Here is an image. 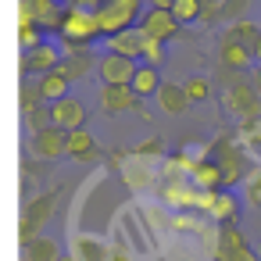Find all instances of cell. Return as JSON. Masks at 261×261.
Returning <instances> with one entry per match:
<instances>
[{
  "instance_id": "cell-1",
  "label": "cell",
  "mask_w": 261,
  "mask_h": 261,
  "mask_svg": "<svg viewBox=\"0 0 261 261\" xmlns=\"http://www.w3.org/2000/svg\"><path fill=\"white\" fill-rule=\"evenodd\" d=\"M68 8V4H65ZM61 43L65 50H90L93 40H100V25H97V15L90 11H79V8H68L65 11V22H61Z\"/></svg>"
},
{
  "instance_id": "cell-2",
  "label": "cell",
  "mask_w": 261,
  "mask_h": 261,
  "mask_svg": "<svg viewBox=\"0 0 261 261\" xmlns=\"http://www.w3.org/2000/svg\"><path fill=\"white\" fill-rule=\"evenodd\" d=\"M222 108L232 111V115H240L243 122H254V118L261 115V93L254 90V79H247V75L240 72V75L232 79V86L225 90Z\"/></svg>"
},
{
  "instance_id": "cell-3",
  "label": "cell",
  "mask_w": 261,
  "mask_h": 261,
  "mask_svg": "<svg viewBox=\"0 0 261 261\" xmlns=\"http://www.w3.org/2000/svg\"><path fill=\"white\" fill-rule=\"evenodd\" d=\"M215 161H218V168H222V186H225V190L247 179V158L240 154V147L229 143V136H222V140L215 143Z\"/></svg>"
},
{
  "instance_id": "cell-4",
  "label": "cell",
  "mask_w": 261,
  "mask_h": 261,
  "mask_svg": "<svg viewBox=\"0 0 261 261\" xmlns=\"http://www.w3.org/2000/svg\"><path fill=\"white\" fill-rule=\"evenodd\" d=\"M197 207H204V211L215 218V225H229V222H236V215H240V200H236L229 190H211V193H200Z\"/></svg>"
},
{
  "instance_id": "cell-5",
  "label": "cell",
  "mask_w": 261,
  "mask_h": 261,
  "mask_svg": "<svg viewBox=\"0 0 261 261\" xmlns=\"http://www.w3.org/2000/svg\"><path fill=\"white\" fill-rule=\"evenodd\" d=\"M136 61H129V58H118V54H104L100 58V65H97V75L104 79V86H133V79H136Z\"/></svg>"
},
{
  "instance_id": "cell-6",
  "label": "cell",
  "mask_w": 261,
  "mask_h": 261,
  "mask_svg": "<svg viewBox=\"0 0 261 261\" xmlns=\"http://www.w3.org/2000/svg\"><path fill=\"white\" fill-rule=\"evenodd\" d=\"M29 150H33V158L54 161V158L68 154V133H65V129H58V125L43 129V133H33V143H29Z\"/></svg>"
},
{
  "instance_id": "cell-7",
  "label": "cell",
  "mask_w": 261,
  "mask_h": 261,
  "mask_svg": "<svg viewBox=\"0 0 261 261\" xmlns=\"http://www.w3.org/2000/svg\"><path fill=\"white\" fill-rule=\"evenodd\" d=\"M61 61H65V54H58V47H50V43H43V47H36V50H25V54H22V68H25L29 75H36V79H43V75L58 72V68H61Z\"/></svg>"
},
{
  "instance_id": "cell-8",
  "label": "cell",
  "mask_w": 261,
  "mask_h": 261,
  "mask_svg": "<svg viewBox=\"0 0 261 261\" xmlns=\"http://www.w3.org/2000/svg\"><path fill=\"white\" fill-rule=\"evenodd\" d=\"M140 29H143V36H154V40H172V36H179V22H175V15L172 11H161V8H147V15L140 18Z\"/></svg>"
},
{
  "instance_id": "cell-9",
  "label": "cell",
  "mask_w": 261,
  "mask_h": 261,
  "mask_svg": "<svg viewBox=\"0 0 261 261\" xmlns=\"http://www.w3.org/2000/svg\"><path fill=\"white\" fill-rule=\"evenodd\" d=\"M54 111V125L65 129V133H75V129H86V104L79 97H65L58 104H50Z\"/></svg>"
},
{
  "instance_id": "cell-10",
  "label": "cell",
  "mask_w": 261,
  "mask_h": 261,
  "mask_svg": "<svg viewBox=\"0 0 261 261\" xmlns=\"http://www.w3.org/2000/svg\"><path fill=\"white\" fill-rule=\"evenodd\" d=\"M100 111H104V115L140 111V97L133 93V86H104V90H100Z\"/></svg>"
},
{
  "instance_id": "cell-11",
  "label": "cell",
  "mask_w": 261,
  "mask_h": 261,
  "mask_svg": "<svg viewBox=\"0 0 261 261\" xmlns=\"http://www.w3.org/2000/svg\"><path fill=\"white\" fill-rule=\"evenodd\" d=\"M143 29L136 25V29H125V33H118V36H111L108 40V54H118V58H129V61H136V58H143Z\"/></svg>"
},
{
  "instance_id": "cell-12",
  "label": "cell",
  "mask_w": 261,
  "mask_h": 261,
  "mask_svg": "<svg viewBox=\"0 0 261 261\" xmlns=\"http://www.w3.org/2000/svg\"><path fill=\"white\" fill-rule=\"evenodd\" d=\"M218 61L240 75V72H247V68H250V61H254V47L236 43V40H222V43H218Z\"/></svg>"
},
{
  "instance_id": "cell-13",
  "label": "cell",
  "mask_w": 261,
  "mask_h": 261,
  "mask_svg": "<svg viewBox=\"0 0 261 261\" xmlns=\"http://www.w3.org/2000/svg\"><path fill=\"white\" fill-rule=\"evenodd\" d=\"M97 25H100V36H104V40H111V36L125 33V29H133V18H129L118 4H111V0H108V4L97 11Z\"/></svg>"
},
{
  "instance_id": "cell-14",
  "label": "cell",
  "mask_w": 261,
  "mask_h": 261,
  "mask_svg": "<svg viewBox=\"0 0 261 261\" xmlns=\"http://www.w3.org/2000/svg\"><path fill=\"white\" fill-rule=\"evenodd\" d=\"M215 257L222 261V257H229V254H236V250H247V236H243V229L236 225V222H229V225H218V232H215Z\"/></svg>"
},
{
  "instance_id": "cell-15",
  "label": "cell",
  "mask_w": 261,
  "mask_h": 261,
  "mask_svg": "<svg viewBox=\"0 0 261 261\" xmlns=\"http://www.w3.org/2000/svg\"><path fill=\"white\" fill-rule=\"evenodd\" d=\"M97 58L90 50H65V61H61V72L68 75V83L75 79H90V72H97Z\"/></svg>"
},
{
  "instance_id": "cell-16",
  "label": "cell",
  "mask_w": 261,
  "mask_h": 261,
  "mask_svg": "<svg viewBox=\"0 0 261 261\" xmlns=\"http://www.w3.org/2000/svg\"><path fill=\"white\" fill-rule=\"evenodd\" d=\"M158 104H161L165 115H186V108H190L193 100H190L186 86H179V83H165V86L158 90Z\"/></svg>"
},
{
  "instance_id": "cell-17",
  "label": "cell",
  "mask_w": 261,
  "mask_h": 261,
  "mask_svg": "<svg viewBox=\"0 0 261 261\" xmlns=\"http://www.w3.org/2000/svg\"><path fill=\"white\" fill-rule=\"evenodd\" d=\"M68 158H75L83 165H93L100 158V147H97V140L86 129H75V133H68Z\"/></svg>"
},
{
  "instance_id": "cell-18",
  "label": "cell",
  "mask_w": 261,
  "mask_h": 261,
  "mask_svg": "<svg viewBox=\"0 0 261 261\" xmlns=\"http://www.w3.org/2000/svg\"><path fill=\"white\" fill-rule=\"evenodd\" d=\"M190 182H193L200 193L225 190V186H222V168H218V161H197V168L190 172Z\"/></svg>"
},
{
  "instance_id": "cell-19",
  "label": "cell",
  "mask_w": 261,
  "mask_h": 261,
  "mask_svg": "<svg viewBox=\"0 0 261 261\" xmlns=\"http://www.w3.org/2000/svg\"><path fill=\"white\" fill-rule=\"evenodd\" d=\"M75 261H108L111 247H104L97 236H72V250H68Z\"/></svg>"
},
{
  "instance_id": "cell-20",
  "label": "cell",
  "mask_w": 261,
  "mask_h": 261,
  "mask_svg": "<svg viewBox=\"0 0 261 261\" xmlns=\"http://www.w3.org/2000/svg\"><path fill=\"white\" fill-rule=\"evenodd\" d=\"M36 86H40V93H43L47 104H58V100H65V97H72V93H68V75H65L61 68L50 72V75H43V79H36Z\"/></svg>"
},
{
  "instance_id": "cell-21",
  "label": "cell",
  "mask_w": 261,
  "mask_h": 261,
  "mask_svg": "<svg viewBox=\"0 0 261 261\" xmlns=\"http://www.w3.org/2000/svg\"><path fill=\"white\" fill-rule=\"evenodd\" d=\"M58 193H61V186H58V190H47V193H40L36 200H29V207L22 211V218H29V222H36V225H43V222H47V218L54 215Z\"/></svg>"
},
{
  "instance_id": "cell-22",
  "label": "cell",
  "mask_w": 261,
  "mask_h": 261,
  "mask_svg": "<svg viewBox=\"0 0 261 261\" xmlns=\"http://www.w3.org/2000/svg\"><path fill=\"white\" fill-rule=\"evenodd\" d=\"M22 261H61V250L50 236H36L33 243L22 247Z\"/></svg>"
},
{
  "instance_id": "cell-23",
  "label": "cell",
  "mask_w": 261,
  "mask_h": 261,
  "mask_svg": "<svg viewBox=\"0 0 261 261\" xmlns=\"http://www.w3.org/2000/svg\"><path fill=\"white\" fill-rule=\"evenodd\" d=\"M161 86H165V83H161V75H158L154 65H140V68H136V79H133V93H136V97H158Z\"/></svg>"
},
{
  "instance_id": "cell-24",
  "label": "cell",
  "mask_w": 261,
  "mask_h": 261,
  "mask_svg": "<svg viewBox=\"0 0 261 261\" xmlns=\"http://www.w3.org/2000/svg\"><path fill=\"white\" fill-rule=\"evenodd\" d=\"M225 40H236V43H247V47H254V43L261 40V25H257V22H250V18H243V22L229 25Z\"/></svg>"
},
{
  "instance_id": "cell-25",
  "label": "cell",
  "mask_w": 261,
  "mask_h": 261,
  "mask_svg": "<svg viewBox=\"0 0 261 261\" xmlns=\"http://www.w3.org/2000/svg\"><path fill=\"white\" fill-rule=\"evenodd\" d=\"M172 15H175L179 25H190V22H200L204 18V4H200V0H175Z\"/></svg>"
},
{
  "instance_id": "cell-26",
  "label": "cell",
  "mask_w": 261,
  "mask_h": 261,
  "mask_svg": "<svg viewBox=\"0 0 261 261\" xmlns=\"http://www.w3.org/2000/svg\"><path fill=\"white\" fill-rule=\"evenodd\" d=\"M43 104H47V100H43L40 86H36V83H33V86L25 83L22 93H18V108H22V115H29V111H36V108H43Z\"/></svg>"
},
{
  "instance_id": "cell-27",
  "label": "cell",
  "mask_w": 261,
  "mask_h": 261,
  "mask_svg": "<svg viewBox=\"0 0 261 261\" xmlns=\"http://www.w3.org/2000/svg\"><path fill=\"white\" fill-rule=\"evenodd\" d=\"M25 125H29L33 133H43V129H50V125H54V111H50V104H43V108L29 111V115H25Z\"/></svg>"
},
{
  "instance_id": "cell-28",
  "label": "cell",
  "mask_w": 261,
  "mask_h": 261,
  "mask_svg": "<svg viewBox=\"0 0 261 261\" xmlns=\"http://www.w3.org/2000/svg\"><path fill=\"white\" fill-rule=\"evenodd\" d=\"M182 86H186V93H190V100H193V104H197V100L204 104V100L211 97V83H207L204 75H190Z\"/></svg>"
},
{
  "instance_id": "cell-29",
  "label": "cell",
  "mask_w": 261,
  "mask_h": 261,
  "mask_svg": "<svg viewBox=\"0 0 261 261\" xmlns=\"http://www.w3.org/2000/svg\"><path fill=\"white\" fill-rule=\"evenodd\" d=\"M18 43H22V50L43 47V29L40 25H18Z\"/></svg>"
},
{
  "instance_id": "cell-30",
  "label": "cell",
  "mask_w": 261,
  "mask_h": 261,
  "mask_svg": "<svg viewBox=\"0 0 261 261\" xmlns=\"http://www.w3.org/2000/svg\"><path fill=\"white\" fill-rule=\"evenodd\" d=\"M247 4H250V0H222V18H225L229 25L243 22V15H247Z\"/></svg>"
},
{
  "instance_id": "cell-31",
  "label": "cell",
  "mask_w": 261,
  "mask_h": 261,
  "mask_svg": "<svg viewBox=\"0 0 261 261\" xmlns=\"http://www.w3.org/2000/svg\"><path fill=\"white\" fill-rule=\"evenodd\" d=\"M143 61L158 68V65L165 61V40H154V36H147V40H143Z\"/></svg>"
},
{
  "instance_id": "cell-32",
  "label": "cell",
  "mask_w": 261,
  "mask_h": 261,
  "mask_svg": "<svg viewBox=\"0 0 261 261\" xmlns=\"http://www.w3.org/2000/svg\"><path fill=\"white\" fill-rule=\"evenodd\" d=\"M111 4H118V8H122V11H125V15L133 18V22L147 15V11H143V0H111Z\"/></svg>"
},
{
  "instance_id": "cell-33",
  "label": "cell",
  "mask_w": 261,
  "mask_h": 261,
  "mask_svg": "<svg viewBox=\"0 0 261 261\" xmlns=\"http://www.w3.org/2000/svg\"><path fill=\"white\" fill-rule=\"evenodd\" d=\"M104 4L108 0H68V8H79V11H90V15H97Z\"/></svg>"
},
{
  "instance_id": "cell-34",
  "label": "cell",
  "mask_w": 261,
  "mask_h": 261,
  "mask_svg": "<svg viewBox=\"0 0 261 261\" xmlns=\"http://www.w3.org/2000/svg\"><path fill=\"white\" fill-rule=\"evenodd\" d=\"M161 147H165V140H161V136H150V140L140 143L136 150H140V154H161Z\"/></svg>"
},
{
  "instance_id": "cell-35",
  "label": "cell",
  "mask_w": 261,
  "mask_h": 261,
  "mask_svg": "<svg viewBox=\"0 0 261 261\" xmlns=\"http://www.w3.org/2000/svg\"><path fill=\"white\" fill-rule=\"evenodd\" d=\"M247 197H250V204H257V207H261V172L250 179V186H247Z\"/></svg>"
},
{
  "instance_id": "cell-36",
  "label": "cell",
  "mask_w": 261,
  "mask_h": 261,
  "mask_svg": "<svg viewBox=\"0 0 261 261\" xmlns=\"http://www.w3.org/2000/svg\"><path fill=\"white\" fill-rule=\"evenodd\" d=\"M222 261H261V254H254V250L247 247V250H236V254H229V257H222Z\"/></svg>"
},
{
  "instance_id": "cell-37",
  "label": "cell",
  "mask_w": 261,
  "mask_h": 261,
  "mask_svg": "<svg viewBox=\"0 0 261 261\" xmlns=\"http://www.w3.org/2000/svg\"><path fill=\"white\" fill-rule=\"evenodd\" d=\"M108 261H133V254H129L122 243H115V247H111V254H108Z\"/></svg>"
},
{
  "instance_id": "cell-38",
  "label": "cell",
  "mask_w": 261,
  "mask_h": 261,
  "mask_svg": "<svg viewBox=\"0 0 261 261\" xmlns=\"http://www.w3.org/2000/svg\"><path fill=\"white\" fill-rule=\"evenodd\" d=\"M147 4H150V8H161V11H172L175 0H147Z\"/></svg>"
},
{
  "instance_id": "cell-39",
  "label": "cell",
  "mask_w": 261,
  "mask_h": 261,
  "mask_svg": "<svg viewBox=\"0 0 261 261\" xmlns=\"http://www.w3.org/2000/svg\"><path fill=\"white\" fill-rule=\"evenodd\" d=\"M250 79H254V90H257V93H261V65H257V68H254V75H250Z\"/></svg>"
},
{
  "instance_id": "cell-40",
  "label": "cell",
  "mask_w": 261,
  "mask_h": 261,
  "mask_svg": "<svg viewBox=\"0 0 261 261\" xmlns=\"http://www.w3.org/2000/svg\"><path fill=\"white\" fill-rule=\"evenodd\" d=\"M254 58H257V65H261V40L254 43Z\"/></svg>"
},
{
  "instance_id": "cell-41",
  "label": "cell",
  "mask_w": 261,
  "mask_h": 261,
  "mask_svg": "<svg viewBox=\"0 0 261 261\" xmlns=\"http://www.w3.org/2000/svg\"><path fill=\"white\" fill-rule=\"evenodd\" d=\"M61 261H75V257H72V254H61Z\"/></svg>"
}]
</instances>
